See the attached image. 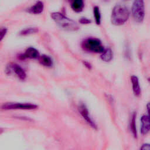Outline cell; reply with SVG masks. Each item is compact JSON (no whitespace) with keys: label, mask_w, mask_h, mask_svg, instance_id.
Masks as SVG:
<instances>
[{"label":"cell","mask_w":150,"mask_h":150,"mask_svg":"<svg viewBox=\"0 0 150 150\" xmlns=\"http://www.w3.org/2000/svg\"><path fill=\"white\" fill-rule=\"evenodd\" d=\"M50 16L55 23L64 30L76 31L79 29V26L77 22L59 12L51 13Z\"/></svg>","instance_id":"6da1fadb"},{"label":"cell","mask_w":150,"mask_h":150,"mask_svg":"<svg viewBox=\"0 0 150 150\" xmlns=\"http://www.w3.org/2000/svg\"><path fill=\"white\" fill-rule=\"evenodd\" d=\"M129 16V12L127 6L124 4H117L112 8L111 22L114 25H121L128 21Z\"/></svg>","instance_id":"7a4b0ae2"},{"label":"cell","mask_w":150,"mask_h":150,"mask_svg":"<svg viewBox=\"0 0 150 150\" xmlns=\"http://www.w3.org/2000/svg\"><path fill=\"white\" fill-rule=\"evenodd\" d=\"M132 15L134 21L141 23L145 16V6L144 0H134L132 6Z\"/></svg>","instance_id":"3957f363"},{"label":"cell","mask_w":150,"mask_h":150,"mask_svg":"<svg viewBox=\"0 0 150 150\" xmlns=\"http://www.w3.org/2000/svg\"><path fill=\"white\" fill-rule=\"evenodd\" d=\"M82 45L85 50L91 52L101 53L104 50L101 42L97 38H88L83 42Z\"/></svg>","instance_id":"277c9868"},{"label":"cell","mask_w":150,"mask_h":150,"mask_svg":"<svg viewBox=\"0 0 150 150\" xmlns=\"http://www.w3.org/2000/svg\"><path fill=\"white\" fill-rule=\"evenodd\" d=\"M38 106L36 104L28 103H6L1 105L3 110H33Z\"/></svg>","instance_id":"5b68a950"},{"label":"cell","mask_w":150,"mask_h":150,"mask_svg":"<svg viewBox=\"0 0 150 150\" xmlns=\"http://www.w3.org/2000/svg\"><path fill=\"white\" fill-rule=\"evenodd\" d=\"M7 71L9 73L12 71L18 76L19 79L23 80L26 77V74L24 70L18 64L16 63H11L7 67Z\"/></svg>","instance_id":"8992f818"},{"label":"cell","mask_w":150,"mask_h":150,"mask_svg":"<svg viewBox=\"0 0 150 150\" xmlns=\"http://www.w3.org/2000/svg\"><path fill=\"white\" fill-rule=\"evenodd\" d=\"M79 112L80 113V114L81 115V116L83 117V118L86 120V121L93 128L96 129L97 128V125L96 124V123L94 122V121H93V120H92V118H91L88 110L87 108V107H86L85 105L84 104H81L79 108Z\"/></svg>","instance_id":"52a82bcc"},{"label":"cell","mask_w":150,"mask_h":150,"mask_svg":"<svg viewBox=\"0 0 150 150\" xmlns=\"http://www.w3.org/2000/svg\"><path fill=\"white\" fill-rule=\"evenodd\" d=\"M40 56V53L36 49L33 47H29L26 49V50H25V52L23 54H21L19 56V58L21 59H39Z\"/></svg>","instance_id":"ba28073f"},{"label":"cell","mask_w":150,"mask_h":150,"mask_svg":"<svg viewBox=\"0 0 150 150\" xmlns=\"http://www.w3.org/2000/svg\"><path fill=\"white\" fill-rule=\"evenodd\" d=\"M141 132L143 135L146 134L149 131V115H144L141 118Z\"/></svg>","instance_id":"9c48e42d"},{"label":"cell","mask_w":150,"mask_h":150,"mask_svg":"<svg viewBox=\"0 0 150 150\" xmlns=\"http://www.w3.org/2000/svg\"><path fill=\"white\" fill-rule=\"evenodd\" d=\"M44 9V4L43 3L40 1H37L33 5H32L29 9V12L32 14L38 15L41 13Z\"/></svg>","instance_id":"30bf717a"},{"label":"cell","mask_w":150,"mask_h":150,"mask_svg":"<svg viewBox=\"0 0 150 150\" xmlns=\"http://www.w3.org/2000/svg\"><path fill=\"white\" fill-rule=\"evenodd\" d=\"M131 81L132 85L133 92L136 96H139L141 94V88L139 86V80L137 76H131Z\"/></svg>","instance_id":"8fae6325"},{"label":"cell","mask_w":150,"mask_h":150,"mask_svg":"<svg viewBox=\"0 0 150 150\" xmlns=\"http://www.w3.org/2000/svg\"><path fill=\"white\" fill-rule=\"evenodd\" d=\"M71 9L76 12H80L84 8L83 0H70Z\"/></svg>","instance_id":"7c38bea8"},{"label":"cell","mask_w":150,"mask_h":150,"mask_svg":"<svg viewBox=\"0 0 150 150\" xmlns=\"http://www.w3.org/2000/svg\"><path fill=\"white\" fill-rule=\"evenodd\" d=\"M113 58V53L110 48H107L104 49V50L101 53V59L103 61L105 62H110Z\"/></svg>","instance_id":"4fadbf2b"},{"label":"cell","mask_w":150,"mask_h":150,"mask_svg":"<svg viewBox=\"0 0 150 150\" xmlns=\"http://www.w3.org/2000/svg\"><path fill=\"white\" fill-rule=\"evenodd\" d=\"M40 63L45 67H51L53 64V61L51 57L46 54H42L39 57Z\"/></svg>","instance_id":"5bb4252c"},{"label":"cell","mask_w":150,"mask_h":150,"mask_svg":"<svg viewBox=\"0 0 150 150\" xmlns=\"http://www.w3.org/2000/svg\"><path fill=\"white\" fill-rule=\"evenodd\" d=\"M38 32V29L37 28L30 27V28H27L24 29H22L19 32V35L21 36H26V35L37 33Z\"/></svg>","instance_id":"9a60e30c"},{"label":"cell","mask_w":150,"mask_h":150,"mask_svg":"<svg viewBox=\"0 0 150 150\" xmlns=\"http://www.w3.org/2000/svg\"><path fill=\"white\" fill-rule=\"evenodd\" d=\"M136 113L134 112L132 116V118L131 120V130L132 131V135L135 138H137V128H136Z\"/></svg>","instance_id":"2e32d148"},{"label":"cell","mask_w":150,"mask_h":150,"mask_svg":"<svg viewBox=\"0 0 150 150\" xmlns=\"http://www.w3.org/2000/svg\"><path fill=\"white\" fill-rule=\"evenodd\" d=\"M93 15L96 24L100 25L101 23V13L100 11L99 7L95 6L93 8Z\"/></svg>","instance_id":"e0dca14e"},{"label":"cell","mask_w":150,"mask_h":150,"mask_svg":"<svg viewBox=\"0 0 150 150\" xmlns=\"http://www.w3.org/2000/svg\"><path fill=\"white\" fill-rule=\"evenodd\" d=\"M7 31H8V29L6 28H2L0 29V42L5 36L7 33Z\"/></svg>","instance_id":"ac0fdd59"},{"label":"cell","mask_w":150,"mask_h":150,"mask_svg":"<svg viewBox=\"0 0 150 150\" xmlns=\"http://www.w3.org/2000/svg\"><path fill=\"white\" fill-rule=\"evenodd\" d=\"M79 22L81 24H89L91 22V21L86 18H81L80 19Z\"/></svg>","instance_id":"d6986e66"},{"label":"cell","mask_w":150,"mask_h":150,"mask_svg":"<svg viewBox=\"0 0 150 150\" xmlns=\"http://www.w3.org/2000/svg\"><path fill=\"white\" fill-rule=\"evenodd\" d=\"M141 149H142V150H149L150 149V146H149V144H143L142 145V146L140 148Z\"/></svg>","instance_id":"ffe728a7"}]
</instances>
